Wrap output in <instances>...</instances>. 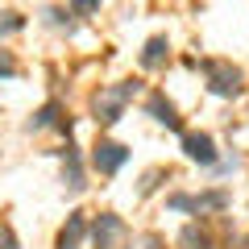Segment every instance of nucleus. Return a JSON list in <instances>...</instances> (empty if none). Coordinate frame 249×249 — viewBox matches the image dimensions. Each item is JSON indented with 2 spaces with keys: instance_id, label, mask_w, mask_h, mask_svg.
<instances>
[{
  "instance_id": "9b49d317",
  "label": "nucleus",
  "mask_w": 249,
  "mask_h": 249,
  "mask_svg": "<svg viewBox=\"0 0 249 249\" xmlns=\"http://www.w3.org/2000/svg\"><path fill=\"white\" fill-rule=\"evenodd\" d=\"M46 124H58V104H46L42 112L34 116V129H46Z\"/></svg>"
},
{
  "instance_id": "0eeeda50",
  "label": "nucleus",
  "mask_w": 249,
  "mask_h": 249,
  "mask_svg": "<svg viewBox=\"0 0 249 249\" xmlns=\"http://www.w3.org/2000/svg\"><path fill=\"white\" fill-rule=\"evenodd\" d=\"M62 158H67V187H71V191H83V166H79L75 145H67V150H62Z\"/></svg>"
},
{
  "instance_id": "39448f33",
  "label": "nucleus",
  "mask_w": 249,
  "mask_h": 249,
  "mask_svg": "<svg viewBox=\"0 0 249 249\" xmlns=\"http://www.w3.org/2000/svg\"><path fill=\"white\" fill-rule=\"evenodd\" d=\"M121 232H124V220H121V216H112V212H104L96 220V232H91V237H96V249H112Z\"/></svg>"
},
{
  "instance_id": "9d476101",
  "label": "nucleus",
  "mask_w": 249,
  "mask_h": 249,
  "mask_svg": "<svg viewBox=\"0 0 249 249\" xmlns=\"http://www.w3.org/2000/svg\"><path fill=\"white\" fill-rule=\"evenodd\" d=\"M183 245L187 249H212V241H208L199 229H183Z\"/></svg>"
},
{
  "instance_id": "4468645a",
  "label": "nucleus",
  "mask_w": 249,
  "mask_h": 249,
  "mask_svg": "<svg viewBox=\"0 0 249 249\" xmlns=\"http://www.w3.org/2000/svg\"><path fill=\"white\" fill-rule=\"evenodd\" d=\"M0 29H4V34H13V29H21V17H13V13H9V17L0 21Z\"/></svg>"
},
{
  "instance_id": "423d86ee",
  "label": "nucleus",
  "mask_w": 249,
  "mask_h": 249,
  "mask_svg": "<svg viewBox=\"0 0 249 249\" xmlns=\"http://www.w3.org/2000/svg\"><path fill=\"white\" fill-rule=\"evenodd\" d=\"M83 232H88L83 212H71V216H67V224H62V232H58V249H79Z\"/></svg>"
},
{
  "instance_id": "f257e3e1",
  "label": "nucleus",
  "mask_w": 249,
  "mask_h": 249,
  "mask_svg": "<svg viewBox=\"0 0 249 249\" xmlns=\"http://www.w3.org/2000/svg\"><path fill=\"white\" fill-rule=\"evenodd\" d=\"M137 91V83H116V88H104L96 96V121L100 124H116L121 121V108L129 104V96Z\"/></svg>"
},
{
  "instance_id": "6e6552de",
  "label": "nucleus",
  "mask_w": 249,
  "mask_h": 249,
  "mask_svg": "<svg viewBox=\"0 0 249 249\" xmlns=\"http://www.w3.org/2000/svg\"><path fill=\"white\" fill-rule=\"evenodd\" d=\"M150 112L158 116V121L166 124V129H183V121H178V116H175V108H170V104H166V100H162V96H150Z\"/></svg>"
},
{
  "instance_id": "20e7f679",
  "label": "nucleus",
  "mask_w": 249,
  "mask_h": 249,
  "mask_svg": "<svg viewBox=\"0 0 249 249\" xmlns=\"http://www.w3.org/2000/svg\"><path fill=\"white\" fill-rule=\"evenodd\" d=\"M183 150H187L191 162H204V166L216 162V142L208 133H183Z\"/></svg>"
},
{
  "instance_id": "2eb2a0df",
  "label": "nucleus",
  "mask_w": 249,
  "mask_h": 249,
  "mask_svg": "<svg viewBox=\"0 0 249 249\" xmlns=\"http://www.w3.org/2000/svg\"><path fill=\"white\" fill-rule=\"evenodd\" d=\"M0 75H13V62H9V58L0 62Z\"/></svg>"
},
{
  "instance_id": "f8f14e48",
  "label": "nucleus",
  "mask_w": 249,
  "mask_h": 249,
  "mask_svg": "<svg viewBox=\"0 0 249 249\" xmlns=\"http://www.w3.org/2000/svg\"><path fill=\"white\" fill-rule=\"evenodd\" d=\"M166 204L175 208V212H196V199H191V196H170Z\"/></svg>"
},
{
  "instance_id": "1a4fd4ad",
  "label": "nucleus",
  "mask_w": 249,
  "mask_h": 249,
  "mask_svg": "<svg viewBox=\"0 0 249 249\" xmlns=\"http://www.w3.org/2000/svg\"><path fill=\"white\" fill-rule=\"evenodd\" d=\"M162 58H166V37H150L142 50V67H158Z\"/></svg>"
},
{
  "instance_id": "7ed1b4c3",
  "label": "nucleus",
  "mask_w": 249,
  "mask_h": 249,
  "mask_svg": "<svg viewBox=\"0 0 249 249\" xmlns=\"http://www.w3.org/2000/svg\"><path fill=\"white\" fill-rule=\"evenodd\" d=\"M124 158H129V150H124V145H116V142H100L96 154H91V166H96L100 175H116V170L124 166Z\"/></svg>"
},
{
  "instance_id": "f03ea898",
  "label": "nucleus",
  "mask_w": 249,
  "mask_h": 249,
  "mask_svg": "<svg viewBox=\"0 0 249 249\" xmlns=\"http://www.w3.org/2000/svg\"><path fill=\"white\" fill-rule=\"evenodd\" d=\"M204 71H208L212 96H237L241 91V71L237 67H229V62H204Z\"/></svg>"
},
{
  "instance_id": "ddd939ff",
  "label": "nucleus",
  "mask_w": 249,
  "mask_h": 249,
  "mask_svg": "<svg viewBox=\"0 0 249 249\" xmlns=\"http://www.w3.org/2000/svg\"><path fill=\"white\" fill-rule=\"evenodd\" d=\"M71 9H75V13H96L100 0H71Z\"/></svg>"
}]
</instances>
